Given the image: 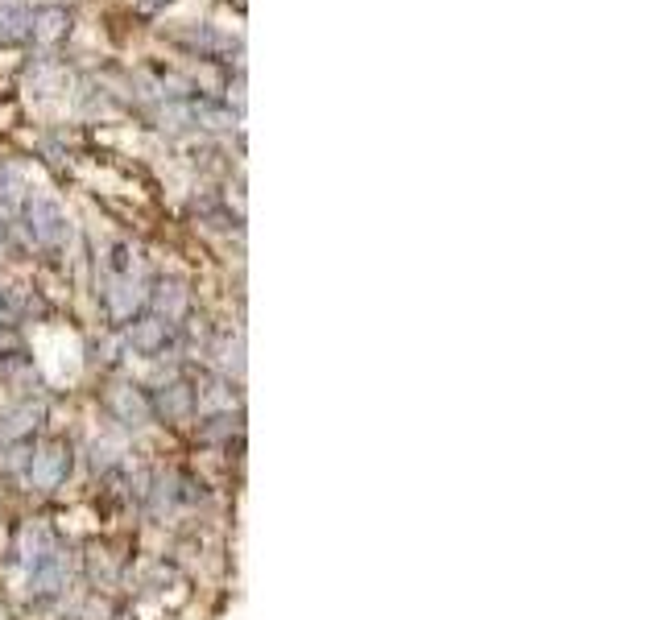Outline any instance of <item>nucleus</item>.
Masks as SVG:
<instances>
[{"instance_id": "f03ea898", "label": "nucleus", "mask_w": 662, "mask_h": 620, "mask_svg": "<svg viewBox=\"0 0 662 620\" xmlns=\"http://www.w3.org/2000/svg\"><path fill=\"white\" fill-rule=\"evenodd\" d=\"M34 583H38V592H54V587L63 583V558H58V554H42L38 558V571H34Z\"/></svg>"}, {"instance_id": "39448f33", "label": "nucleus", "mask_w": 662, "mask_h": 620, "mask_svg": "<svg viewBox=\"0 0 662 620\" xmlns=\"http://www.w3.org/2000/svg\"><path fill=\"white\" fill-rule=\"evenodd\" d=\"M0 25H5V34H21L25 25L34 29V13L21 9V5H5V9H0Z\"/></svg>"}, {"instance_id": "20e7f679", "label": "nucleus", "mask_w": 662, "mask_h": 620, "mask_svg": "<svg viewBox=\"0 0 662 620\" xmlns=\"http://www.w3.org/2000/svg\"><path fill=\"white\" fill-rule=\"evenodd\" d=\"M162 410H166L170 418L187 414V410H191V389H187V385H170V389L162 393Z\"/></svg>"}, {"instance_id": "f257e3e1", "label": "nucleus", "mask_w": 662, "mask_h": 620, "mask_svg": "<svg viewBox=\"0 0 662 620\" xmlns=\"http://www.w3.org/2000/svg\"><path fill=\"white\" fill-rule=\"evenodd\" d=\"M29 232H34L42 244H63L67 240V215L58 211L50 199H34L29 203Z\"/></svg>"}, {"instance_id": "6e6552de", "label": "nucleus", "mask_w": 662, "mask_h": 620, "mask_svg": "<svg viewBox=\"0 0 662 620\" xmlns=\"http://www.w3.org/2000/svg\"><path fill=\"white\" fill-rule=\"evenodd\" d=\"M0 236H5V232H0Z\"/></svg>"}, {"instance_id": "7ed1b4c3", "label": "nucleus", "mask_w": 662, "mask_h": 620, "mask_svg": "<svg viewBox=\"0 0 662 620\" xmlns=\"http://www.w3.org/2000/svg\"><path fill=\"white\" fill-rule=\"evenodd\" d=\"M166 327H170V323H162V319H145V323L133 331V344H137L141 352H158L162 339H166Z\"/></svg>"}, {"instance_id": "423d86ee", "label": "nucleus", "mask_w": 662, "mask_h": 620, "mask_svg": "<svg viewBox=\"0 0 662 620\" xmlns=\"http://www.w3.org/2000/svg\"><path fill=\"white\" fill-rule=\"evenodd\" d=\"M63 21H67L63 9H42V13L34 17V34H38V38H54L58 29H63Z\"/></svg>"}, {"instance_id": "0eeeda50", "label": "nucleus", "mask_w": 662, "mask_h": 620, "mask_svg": "<svg viewBox=\"0 0 662 620\" xmlns=\"http://www.w3.org/2000/svg\"><path fill=\"white\" fill-rule=\"evenodd\" d=\"M63 468H67V459L63 455H58V451H50V455H42V484H54L58 476H63Z\"/></svg>"}]
</instances>
